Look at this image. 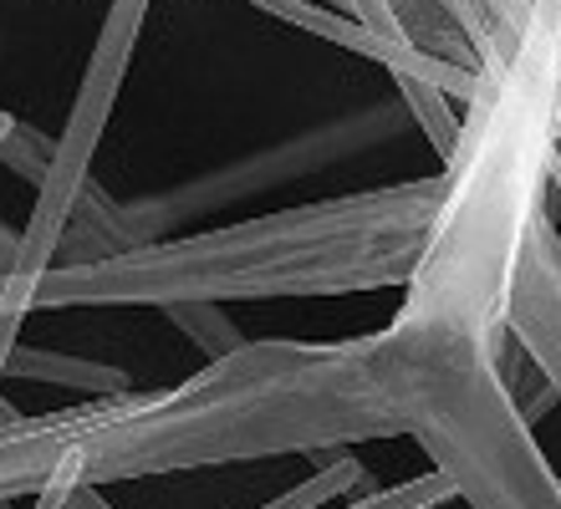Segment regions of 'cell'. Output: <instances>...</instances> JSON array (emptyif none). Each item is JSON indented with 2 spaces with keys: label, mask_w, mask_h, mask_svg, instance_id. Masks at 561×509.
<instances>
[{
  "label": "cell",
  "mask_w": 561,
  "mask_h": 509,
  "mask_svg": "<svg viewBox=\"0 0 561 509\" xmlns=\"http://www.w3.org/2000/svg\"><path fill=\"white\" fill-rule=\"evenodd\" d=\"M77 489H82V479L61 468L57 479L46 484V489H42V495H36V499H31V509H67V505H72V495H77Z\"/></svg>",
  "instance_id": "cell-7"
},
{
  "label": "cell",
  "mask_w": 561,
  "mask_h": 509,
  "mask_svg": "<svg viewBox=\"0 0 561 509\" xmlns=\"http://www.w3.org/2000/svg\"><path fill=\"white\" fill-rule=\"evenodd\" d=\"M15 255H21V234H11L5 224H0V276L15 265Z\"/></svg>",
  "instance_id": "cell-9"
},
{
  "label": "cell",
  "mask_w": 561,
  "mask_h": 509,
  "mask_svg": "<svg viewBox=\"0 0 561 509\" xmlns=\"http://www.w3.org/2000/svg\"><path fill=\"white\" fill-rule=\"evenodd\" d=\"M11 128H15V117L5 113V107H0V143H5V132H11Z\"/></svg>",
  "instance_id": "cell-10"
},
{
  "label": "cell",
  "mask_w": 561,
  "mask_h": 509,
  "mask_svg": "<svg viewBox=\"0 0 561 509\" xmlns=\"http://www.w3.org/2000/svg\"><path fill=\"white\" fill-rule=\"evenodd\" d=\"M357 479V464L353 459H337L332 468H322L317 479H307V484H296L291 495H280V499H271V505H261V509H317L322 499H332V495H342L347 484ZM353 509H403V499L388 489V495H378V499H363V505H353Z\"/></svg>",
  "instance_id": "cell-5"
},
{
  "label": "cell",
  "mask_w": 561,
  "mask_h": 509,
  "mask_svg": "<svg viewBox=\"0 0 561 509\" xmlns=\"http://www.w3.org/2000/svg\"><path fill=\"white\" fill-rule=\"evenodd\" d=\"M163 316L174 321L179 332L190 336L205 357H225V351L240 347V326L225 311H215L209 301H184V305H163Z\"/></svg>",
  "instance_id": "cell-4"
},
{
  "label": "cell",
  "mask_w": 561,
  "mask_h": 509,
  "mask_svg": "<svg viewBox=\"0 0 561 509\" xmlns=\"http://www.w3.org/2000/svg\"><path fill=\"white\" fill-rule=\"evenodd\" d=\"M51 153H57V138H46V132L26 128V123H15L5 132V143H0V163L15 169L26 184H42L46 169H51Z\"/></svg>",
  "instance_id": "cell-6"
},
{
  "label": "cell",
  "mask_w": 561,
  "mask_h": 509,
  "mask_svg": "<svg viewBox=\"0 0 561 509\" xmlns=\"http://www.w3.org/2000/svg\"><path fill=\"white\" fill-rule=\"evenodd\" d=\"M5 378H31V382H57V387H82V393H128V372L103 362H77L67 351H42V347H15Z\"/></svg>",
  "instance_id": "cell-3"
},
{
  "label": "cell",
  "mask_w": 561,
  "mask_h": 509,
  "mask_svg": "<svg viewBox=\"0 0 561 509\" xmlns=\"http://www.w3.org/2000/svg\"><path fill=\"white\" fill-rule=\"evenodd\" d=\"M403 423V347L393 332L337 347L240 342L179 387H128L42 418H0V505L36 499L61 468L103 489L266 453L337 449L347 438L399 433Z\"/></svg>",
  "instance_id": "cell-1"
},
{
  "label": "cell",
  "mask_w": 561,
  "mask_h": 509,
  "mask_svg": "<svg viewBox=\"0 0 561 509\" xmlns=\"http://www.w3.org/2000/svg\"><path fill=\"white\" fill-rule=\"evenodd\" d=\"M439 199L444 184H409L245 219L190 240L128 245L103 261H57L26 291V316L42 305H220L251 296L368 291L409 280L434 230Z\"/></svg>",
  "instance_id": "cell-2"
},
{
  "label": "cell",
  "mask_w": 561,
  "mask_h": 509,
  "mask_svg": "<svg viewBox=\"0 0 561 509\" xmlns=\"http://www.w3.org/2000/svg\"><path fill=\"white\" fill-rule=\"evenodd\" d=\"M67 509H113V505L103 499V489H98V484H82V489L72 495V505H67Z\"/></svg>",
  "instance_id": "cell-8"
}]
</instances>
